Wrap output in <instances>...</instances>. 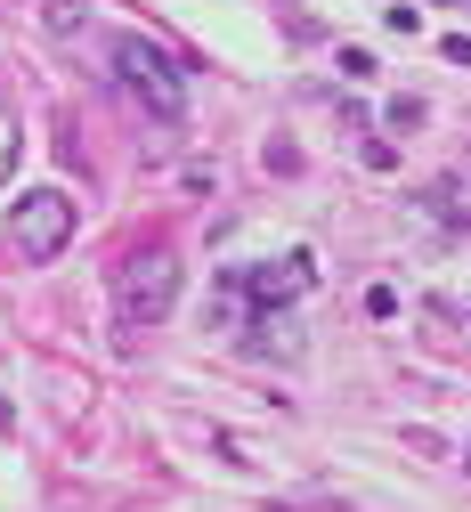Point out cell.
Wrapping results in <instances>:
<instances>
[{
	"label": "cell",
	"instance_id": "cell-5",
	"mask_svg": "<svg viewBox=\"0 0 471 512\" xmlns=\"http://www.w3.org/2000/svg\"><path fill=\"white\" fill-rule=\"evenodd\" d=\"M423 204H431V212H439L447 228H471V204H455V187H431V196H423Z\"/></svg>",
	"mask_w": 471,
	"mask_h": 512
},
{
	"label": "cell",
	"instance_id": "cell-3",
	"mask_svg": "<svg viewBox=\"0 0 471 512\" xmlns=\"http://www.w3.org/2000/svg\"><path fill=\"white\" fill-rule=\"evenodd\" d=\"M65 236H74V196H65V187H33V196H17V220H9L17 261H57Z\"/></svg>",
	"mask_w": 471,
	"mask_h": 512
},
{
	"label": "cell",
	"instance_id": "cell-7",
	"mask_svg": "<svg viewBox=\"0 0 471 512\" xmlns=\"http://www.w3.org/2000/svg\"><path fill=\"white\" fill-rule=\"evenodd\" d=\"M17 163V131H9V114H0V171Z\"/></svg>",
	"mask_w": 471,
	"mask_h": 512
},
{
	"label": "cell",
	"instance_id": "cell-6",
	"mask_svg": "<svg viewBox=\"0 0 471 512\" xmlns=\"http://www.w3.org/2000/svg\"><path fill=\"white\" fill-rule=\"evenodd\" d=\"M82 17H90L82 0H49V33H82Z\"/></svg>",
	"mask_w": 471,
	"mask_h": 512
},
{
	"label": "cell",
	"instance_id": "cell-2",
	"mask_svg": "<svg viewBox=\"0 0 471 512\" xmlns=\"http://www.w3.org/2000/svg\"><path fill=\"white\" fill-rule=\"evenodd\" d=\"M179 301V252L171 244H147V252H130V261L114 269V309H122V342L139 334V326H163Z\"/></svg>",
	"mask_w": 471,
	"mask_h": 512
},
{
	"label": "cell",
	"instance_id": "cell-4",
	"mask_svg": "<svg viewBox=\"0 0 471 512\" xmlns=\"http://www.w3.org/2000/svg\"><path fill=\"white\" fill-rule=\"evenodd\" d=\"M309 285H317V261H309V252H285V261H268V269H244V277H236V293L260 301V309H285V301H301Z\"/></svg>",
	"mask_w": 471,
	"mask_h": 512
},
{
	"label": "cell",
	"instance_id": "cell-1",
	"mask_svg": "<svg viewBox=\"0 0 471 512\" xmlns=\"http://www.w3.org/2000/svg\"><path fill=\"white\" fill-rule=\"evenodd\" d=\"M106 74H114V90L130 106H147L155 122H179L187 114V66H179L171 49H155L147 33H114L106 41Z\"/></svg>",
	"mask_w": 471,
	"mask_h": 512
}]
</instances>
